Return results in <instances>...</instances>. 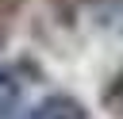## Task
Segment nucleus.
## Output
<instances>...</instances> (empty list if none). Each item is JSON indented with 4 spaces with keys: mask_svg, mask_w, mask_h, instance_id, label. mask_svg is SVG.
Returning <instances> with one entry per match:
<instances>
[{
    "mask_svg": "<svg viewBox=\"0 0 123 119\" xmlns=\"http://www.w3.org/2000/svg\"><path fill=\"white\" fill-rule=\"evenodd\" d=\"M27 119H88V111H85V104H81V100H73V96L58 92V96H46L42 104H35Z\"/></svg>",
    "mask_w": 123,
    "mask_h": 119,
    "instance_id": "f257e3e1",
    "label": "nucleus"
},
{
    "mask_svg": "<svg viewBox=\"0 0 123 119\" xmlns=\"http://www.w3.org/2000/svg\"><path fill=\"white\" fill-rule=\"evenodd\" d=\"M15 92H19V84L12 81V73H0V104H4V100H12Z\"/></svg>",
    "mask_w": 123,
    "mask_h": 119,
    "instance_id": "f03ea898",
    "label": "nucleus"
},
{
    "mask_svg": "<svg viewBox=\"0 0 123 119\" xmlns=\"http://www.w3.org/2000/svg\"><path fill=\"white\" fill-rule=\"evenodd\" d=\"M104 100H108V104H111V107H123V73H119V77H115V84H111V88H108V96H104Z\"/></svg>",
    "mask_w": 123,
    "mask_h": 119,
    "instance_id": "7ed1b4c3",
    "label": "nucleus"
}]
</instances>
